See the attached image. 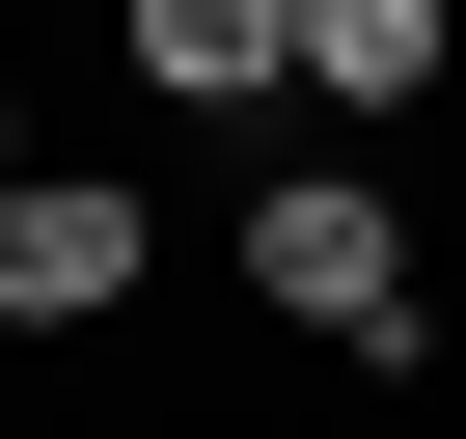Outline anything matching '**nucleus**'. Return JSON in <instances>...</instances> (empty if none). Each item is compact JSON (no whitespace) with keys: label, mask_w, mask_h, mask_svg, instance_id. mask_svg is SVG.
<instances>
[{"label":"nucleus","mask_w":466,"mask_h":439,"mask_svg":"<svg viewBox=\"0 0 466 439\" xmlns=\"http://www.w3.org/2000/svg\"><path fill=\"white\" fill-rule=\"evenodd\" d=\"M248 302H275V330H329L357 384H411V357H439V275H411V192H384V165H275V192H248Z\"/></svg>","instance_id":"nucleus-1"},{"label":"nucleus","mask_w":466,"mask_h":439,"mask_svg":"<svg viewBox=\"0 0 466 439\" xmlns=\"http://www.w3.org/2000/svg\"><path fill=\"white\" fill-rule=\"evenodd\" d=\"M137 275H165V220L110 165H28V192H0V330H110Z\"/></svg>","instance_id":"nucleus-2"},{"label":"nucleus","mask_w":466,"mask_h":439,"mask_svg":"<svg viewBox=\"0 0 466 439\" xmlns=\"http://www.w3.org/2000/svg\"><path fill=\"white\" fill-rule=\"evenodd\" d=\"M110 56H137L165 110H275V83H302V0H110Z\"/></svg>","instance_id":"nucleus-3"},{"label":"nucleus","mask_w":466,"mask_h":439,"mask_svg":"<svg viewBox=\"0 0 466 439\" xmlns=\"http://www.w3.org/2000/svg\"><path fill=\"white\" fill-rule=\"evenodd\" d=\"M466 83V0H302V110H439Z\"/></svg>","instance_id":"nucleus-4"},{"label":"nucleus","mask_w":466,"mask_h":439,"mask_svg":"<svg viewBox=\"0 0 466 439\" xmlns=\"http://www.w3.org/2000/svg\"><path fill=\"white\" fill-rule=\"evenodd\" d=\"M28 165H56V138H28V83H0V192H28Z\"/></svg>","instance_id":"nucleus-5"}]
</instances>
